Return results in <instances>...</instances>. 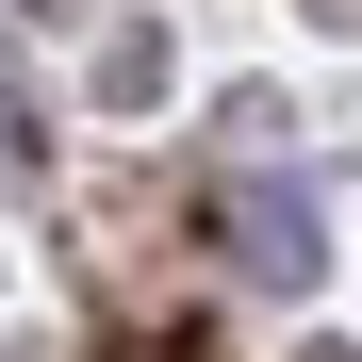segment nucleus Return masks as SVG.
<instances>
[{
    "label": "nucleus",
    "instance_id": "f257e3e1",
    "mask_svg": "<svg viewBox=\"0 0 362 362\" xmlns=\"http://www.w3.org/2000/svg\"><path fill=\"white\" fill-rule=\"evenodd\" d=\"M230 264H247L264 296H296L329 264V230H313V198H296V181H247V198H230Z\"/></svg>",
    "mask_w": 362,
    "mask_h": 362
}]
</instances>
